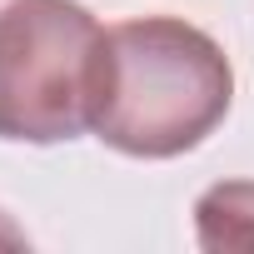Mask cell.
Wrapping results in <instances>:
<instances>
[{"label": "cell", "mask_w": 254, "mask_h": 254, "mask_svg": "<svg viewBox=\"0 0 254 254\" xmlns=\"http://www.w3.org/2000/svg\"><path fill=\"white\" fill-rule=\"evenodd\" d=\"M234 105L219 40L180 15H135L105 35V95L95 135L130 160L199 150Z\"/></svg>", "instance_id": "obj_1"}, {"label": "cell", "mask_w": 254, "mask_h": 254, "mask_svg": "<svg viewBox=\"0 0 254 254\" xmlns=\"http://www.w3.org/2000/svg\"><path fill=\"white\" fill-rule=\"evenodd\" d=\"M105 35L80 0H10L0 10V140L65 145L95 130Z\"/></svg>", "instance_id": "obj_2"}, {"label": "cell", "mask_w": 254, "mask_h": 254, "mask_svg": "<svg viewBox=\"0 0 254 254\" xmlns=\"http://www.w3.org/2000/svg\"><path fill=\"white\" fill-rule=\"evenodd\" d=\"M194 234L199 249H254V180H224L209 185L194 199Z\"/></svg>", "instance_id": "obj_3"}]
</instances>
